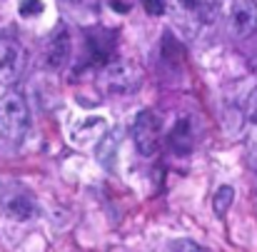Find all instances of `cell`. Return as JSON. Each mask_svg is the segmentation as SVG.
I'll return each mask as SVG.
<instances>
[{"label":"cell","instance_id":"3","mask_svg":"<svg viewBox=\"0 0 257 252\" xmlns=\"http://www.w3.org/2000/svg\"><path fill=\"white\" fill-rule=\"evenodd\" d=\"M133 140L143 158H153L160 143V117L153 110H140L133 122Z\"/></svg>","mask_w":257,"mask_h":252},{"label":"cell","instance_id":"5","mask_svg":"<svg viewBox=\"0 0 257 252\" xmlns=\"http://www.w3.org/2000/svg\"><path fill=\"white\" fill-rule=\"evenodd\" d=\"M257 30V3L255 0H232L230 5V33L235 38H250Z\"/></svg>","mask_w":257,"mask_h":252},{"label":"cell","instance_id":"1","mask_svg":"<svg viewBox=\"0 0 257 252\" xmlns=\"http://www.w3.org/2000/svg\"><path fill=\"white\" fill-rule=\"evenodd\" d=\"M30 128V107L20 92H5L0 97V138L20 143Z\"/></svg>","mask_w":257,"mask_h":252},{"label":"cell","instance_id":"13","mask_svg":"<svg viewBox=\"0 0 257 252\" xmlns=\"http://www.w3.org/2000/svg\"><path fill=\"white\" fill-rule=\"evenodd\" d=\"M172 250L175 252H210L207 247L197 245L195 240H175L172 242Z\"/></svg>","mask_w":257,"mask_h":252},{"label":"cell","instance_id":"2","mask_svg":"<svg viewBox=\"0 0 257 252\" xmlns=\"http://www.w3.org/2000/svg\"><path fill=\"white\" fill-rule=\"evenodd\" d=\"M143 83V73L138 65L133 63H105L102 73H100V85L105 92H135Z\"/></svg>","mask_w":257,"mask_h":252},{"label":"cell","instance_id":"10","mask_svg":"<svg viewBox=\"0 0 257 252\" xmlns=\"http://www.w3.org/2000/svg\"><path fill=\"white\" fill-rule=\"evenodd\" d=\"M232 202H235V187H232V185H220V187L215 190V197H212V210H215V215H217V217H225L227 210L232 207Z\"/></svg>","mask_w":257,"mask_h":252},{"label":"cell","instance_id":"14","mask_svg":"<svg viewBox=\"0 0 257 252\" xmlns=\"http://www.w3.org/2000/svg\"><path fill=\"white\" fill-rule=\"evenodd\" d=\"M140 3L150 15H163L165 13V0H140Z\"/></svg>","mask_w":257,"mask_h":252},{"label":"cell","instance_id":"4","mask_svg":"<svg viewBox=\"0 0 257 252\" xmlns=\"http://www.w3.org/2000/svg\"><path fill=\"white\" fill-rule=\"evenodd\" d=\"M25 48L13 35H0V83L13 85L25 70Z\"/></svg>","mask_w":257,"mask_h":252},{"label":"cell","instance_id":"7","mask_svg":"<svg viewBox=\"0 0 257 252\" xmlns=\"http://www.w3.org/2000/svg\"><path fill=\"white\" fill-rule=\"evenodd\" d=\"M70 55H73V40H70V33H68L65 28H60V30L50 38V43H48L45 60H48V65H50L53 70H63V68L68 65Z\"/></svg>","mask_w":257,"mask_h":252},{"label":"cell","instance_id":"11","mask_svg":"<svg viewBox=\"0 0 257 252\" xmlns=\"http://www.w3.org/2000/svg\"><path fill=\"white\" fill-rule=\"evenodd\" d=\"M180 5L200 20H210V15H212V3L210 0H180Z\"/></svg>","mask_w":257,"mask_h":252},{"label":"cell","instance_id":"9","mask_svg":"<svg viewBox=\"0 0 257 252\" xmlns=\"http://www.w3.org/2000/svg\"><path fill=\"white\" fill-rule=\"evenodd\" d=\"M195 143V130H192V120L182 117L170 133V148L175 153H190Z\"/></svg>","mask_w":257,"mask_h":252},{"label":"cell","instance_id":"12","mask_svg":"<svg viewBox=\"0 0 257 252\" xmlns=\"http://www.w3.org/2000/svg\"><path fill=\"white\" fill-rule=\"evenodd\" d=\"M18 10H20L23 18H35L45 10V5H43V0H20Z\"/></svg>","mask_w":257,"mask_h":252},{"label":"cell","instance_id":"6","mask_svg":"<svg viewBox=\"0 0 257 252\" xmlns=\"http://www.w3.org/2000/svg\"><path fill=\"white\" fill-rule=\"evenodd\" d=\"M115 43H117V33H112L107 28H92V30H87V50L92 55V63H97V65L110 63L112 50H115Z\"/></svg>","mask_w":257,"mask_h":252},{"label":"cell","instance_id":"8","mask_svg":"<svg viewBox=\"0 0 257 252\" xmlns=\"http://www.w3.org/2000/svg\"><path fill=\"white\" fill-rule=\"evenodd\" d=\"M3 210L8 217L18 220V222H25L30 217H35V202L25 195V192H13L5 202H3Z\"/></svg>","mask_w":257,"mask_h":252},{"label":"cell","instance_id":"15","mask_svg":"<svg viewBox=\"0 0 257 252\" xmlns=\"http://www.w3.org/2000/svg\"><path fill=\"white\" fill-rule=\"evenodd\" d=\"M247 117L257 125V87H252V92L247 95Z\"/></svg>","mask_w":257,"mask_h":252}]
</instances>
